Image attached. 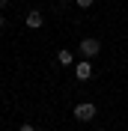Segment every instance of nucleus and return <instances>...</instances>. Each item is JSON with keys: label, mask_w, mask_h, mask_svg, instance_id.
<instances>
[{"label": "nucleus", "mask_w": 128, "mask_h": 131, "mask_svg": "<svg viewBox=\"0 0 128 131\" xmlns=\"http://www.w3.org/2000/svg\"><path fill=\"white\" fill-rule=\"evenodd\" d=\"M74 119H78V122L95 119V104H92V101H80V104H74Z\"/></svg>", "instance_id": "obj_1"}, {"label": "nucleus", "mask_w": 128, "mask_h": 131, "mask_svg": "<svg viewBox=\"0 0 128 131\" xmlns=\"http://www.w3.org/2000/svg\"><path fill=\"white\" fill-rule=\"evenodd\" d=\"M78 51H80V57H83V60H92V57H98V51H101V42H98V39H83Z\"/></svg>", "instance_id": "obj_2"}, {"label": "nucleus", "mask_w": 128, "mask_h": 131, "mask_svg": "<svg viewBox=\"0 0 128 131\" xmlns=\"http://www.w3.org/2000/svg\"><path fill=\"white\" fill-rule=\"evenodd\" d=\"M24 24L30 27V30H39V27L45 24V15H42L39 9H30V12H27V18H24Z\"/></svg>", "instance_id": "obj_3"}, {"label": "nucleus", "mask_w": 128, "mask_h": 131, "mask_svg": "<svg viewBox=\"0 0 128 131\" xmlns=\"http://www.w3.org/2000/svg\"><path fill=\"white\" fill-rule=\"evenodd\" d=\"M74 78H78V81H89V78H92V66H89V60H80V63L74 66Z\"/></svg>", "instance_id": "obj_4"}, {"label": "nucleus", "mask_w": 128, "mask_h": 131, "mask_svg": "<svg viewBox=\"0 0 128 131\" xmlns=\"http://www.w3.org/2000/svg\"><path fill=\"white\" fill-rule=\"evenodd\" d=\"M57 63H60V66H72V51H57Z\"/></svg>", "instance_id": "obj_5"}, {"label": "nucleus", "mask_w": 128, "mask_h": 131, "mask_svg": "<svg viewBox=\"0 0 128 131\" xmlns=\"http://www.w3.org/2000/svg\"><path fill=\"white\" fill-rule=\"evenodd\" d=\"M74 3H78L80 9H89V6H92V0H74Z\"/></svg>", "instance_id": "obj_6"}, {"label": "nucleus", "mask_w": 128, "mask_h": 131, "mask_svg": "<svg viewBox=\"0 0 128 131\" xmlns=\"http://www.w3.org/2000/svg\"><path fill=\"white\" fill-rule=\"evenodd\" d=\"M18 131H36V128H33V125H21Z\"/></svg>", "instance_id": "obj_7"}, {"label": "nucleus", "mask_w": 128, "mask_h": 131, "mask_svg": "<svg viewBox=\"0 0 128 131\" xmlns=\"http://www.w3.org/2000/svg\"><path fill=\"white\" fill-rule=\"evenodd\" d=\"M6 3H9V0H0V9H3V6H6Z\"/></svg>", "instance_id": "obj_8"}, {"label": "nucleus", "mask_w": 128, "mask_h": 131, "mask_svg": "<svg viewBox=\"0 0 128 131\" xmlns=\"http://www.w3.org/2000/svg\"><path fill=\"white\" fill-rule=\"evenodd\" d=\"M0 30H3V15H0Z\"/></svg>", "instance_id": "obj_9"}]
</instances>
